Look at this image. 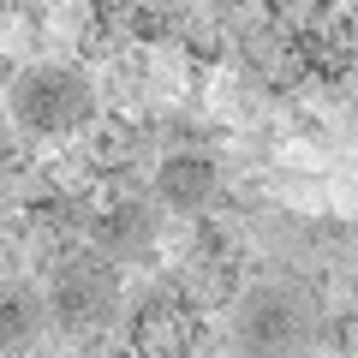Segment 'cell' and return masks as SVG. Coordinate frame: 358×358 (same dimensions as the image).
<instances>
[{"label":"cell","instance_id":"obj_1","mask_svg":"<svg viewBox=\"0 0 358 358\" xmlns=\"http://www.w3.org/2000/svg\"><path fill=\"white\" fill-rule=\"evenodd\" d=\"M322 334V310L310 287L268 275V281L233 293L227 305V352L233 358H310Z\"/></svg>","mask_w":358,"mask_h":358},{"label":"cell","instance_id":"obj_2","mask_svg":"<svg viewBox=\"0 0 358 358\" xmlns=\"http://www.w3.org/2000/svg\"><path fill=\"white\" fill-rule=\"evenodd\" d=\"M6 120L24 138H78L102 120L96 78L72 60H30L6 84Z\"/></svg>","mask_w":358,"mask_h":358},{"label":"cell","instance_id":"obj_3","mask_svg":"<svg viewBox=\"0 0 358 358\" xmlns=\"http://www.w3.org/2000/svg\"><path fill=\"white\" fill-rule=\"evenodd\" d=\"M120 299H126V287H120V263L108 251H96V245H72V251L54 257V268H48L54 329L84 334V341H90V334L114 329Z\"/></svg>","mask_w":358,"mask_h":358},{"label":"cell","instance_id":"obj_4","mask_svg":"<svg viewBox=\"0 0 358 358\" xmlns=\"http://www.w3.org/2000/svg\"><path fill=\"white\" fill-rule=\"evenodd\" d=\"M203 310L179 293H155L126 317V358H197Z\"/></svg>","mask_w":358,"mask_h":358},{"label":"cell","instance_id":"obj_5","mask_svg":"<svg viewBox=\"0 0 358 358\" xmlns=\"http://www.w3.org/2000/svg\"><path fill=\"white\" fill-rule=\"evenodd\" d=\"M90 245L96 251H108L114 263H143V257L162 245V203H150V197H108L102 209H96V221H90Z\"/></svg>","mask_w":358,"mask_h":358},{"label":"cell","instance_id":"obj_6","mask_svg":"<svg viewBox=\"0 0 358 358\" xmlns=\"http://www.w3.org/2000/svg\"><path fill=\"white\" fill-rule=\"evenodd\" d=\"M150 192L162 209H173V215H209L221 197V167L215 155L203 150H167L162 162H155V179Z\"/></svg>","mask_w":358,"mask_h":358},{"label":"cell","instance_id":"obj_7","mask_svg":"<svg viewBox=\"0 0 358 358\" xmlns=\"http://www.w3.org/2000/svg\"><path fill=\"white\" fill-rule=\"evenodd\" d=\"M54 310H48V293L24 275H0V352L6 358H24L42 346Z\"/></svg>","mask_w":358,"mask_h":358},{"label":"cell","instance_id":"obj_8","mask_svg":"<svg viewBox=\"0 0 358 358\" xmlns=\"http://www.w3.org/2000/svg\"><path fill=\"white\" fill-rule=\"evenodd\" d=\"M138 155V131L126 126V120H96L90 126V143H84V167L96 179H108V173H120V167Z\"/></svg>","mask_w":358,"mask_h":358},{"label":"cell","instance_id":"obj_9","mask_svg":"<svg viewBox=\"0 0 358 358\" xmlns=\"http://www.w3.org/2000/svg\"><path fill=\"white\" fill-rule=\"evenodd\" d=\"M268 24H281L287 36L322 30V0H268Z\"/></svg>","mask_w":358,"mask_h":358},{"label":"cell","instance_id":"obj_10","mask_svg":"<svg viewBox=\"0 0 358 358\" xmlns=\"http://www.w3.org/2000/svg\"><path fill=\"white\" fill-rule=\"evenodd\" d=\"M0 84H13V66H6V54H0Z\"/></svg>","mask_w":358,"mask_h":358},{"label":"cell","instance_id":"obj_11","mask_svg":"<svg viewBox=\"0 0 358 358\" xmlns=\"http://www.w3.org/2000/svg\"><path fill=\"white\" fill-rule=\"evenodd\" d=\"M72 358H102V352H96V346H84V352H72Z\"/></svg>","mask_w":358,"mask_h":358},{"label":"cell","instance_id":"obj_12","mask_svg":"<svg viewBox=\"0 0 358 358\" xmlns=\"http://www.w3.org/2000/svg\"><path fill=\"white\" fill-rule=\"evenodd\" d=\"M0 358H6V352H0Z\"/></svg>","mask_w":358,"mask_h":358}]
</instances>
